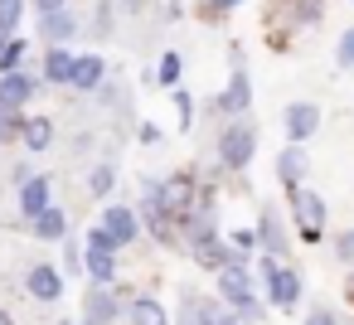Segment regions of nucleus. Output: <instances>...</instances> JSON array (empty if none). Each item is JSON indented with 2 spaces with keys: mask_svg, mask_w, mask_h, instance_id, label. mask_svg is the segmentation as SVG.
<instances>
[{
  "mask_svg": "<svg viewBox=\"0 0 354 325\" xmlns=\"http://www.w3.org/2000/svg\"><path fill=\"white\" fill-rule=\"evenodd\" d=\"M25 131V122L10 112V107H0V141H10V136H20Z\"/></svg>",
  "mask_w": 354,
  "mask_h": 325,
  "instance_id": "30",
  "label": "nucleus"
},
{
  "mask_svg": "<svg viewBox=\"0 0 354 325\" xmlns=\"http://www.w3.org/2000/svg\"><path fill=\"white\" fill-rule=\"evenodd\" d=\"M344 301H349V306H354V277H349V281H344Z\"/></svg>",
  "mask_w": 354,
  "mask_h": 325,
  "instance_id": "39",
  "label": "nucleus"
},
{
  "mask_svg": "<svg viewBox=\"0 0 354 325\" xmlns=\"http://www.w3.org/2000/svg\"><path fill=\"white\" fill-rule=\"evenodd\" d=\"M281 127H286V141L291 146H306L315 131H320V107L315 102H291L281 112Z\"/></svg>",
  "mask_w": 354,
  "mask_h": 325,
  "instance_id": "7",
  "label": "nucleus"
},
{
  "mask_svg": "<svg viewBox=\"0 0 354 325\" xmlns=\"http://www.w3.org/2000/svg\"><path fill=\"white\" fill-rule=\"evenodd\" d=\"M180 68H185V64H180V54H165V59H160V68H156V78H160L165 88H175V83H180Z\"/></svg>",
  "mask_w": 354,
  "mask_h": 325,
  "instance_id": "27",
  "label": "nucleus"
},
{
  "mask_svg": "<svg viewBox=\"0 0 354 325\" xmlns=\"http://www.w3.org/2000/svg\"><path fill=\"white\" fill-rule=\"evenodd\" d=\"M180 325H209V320H204V301H199V296H185V301H180Z\"/></svg>",
  "mask_w": 354,
  "mask_h": 325,
  "instance_id": "24",
  "label": "nucleus"
},
{
  "mask_svg": "<svg viewBox=\"0 0 354 325\" xmlns=\"http://www.w3.org/2000/svg\"><path fill=\"white\" fill-rule=\"evenodd\" d=\"M335 257H339L344 267H354V228H344V233H335Z\"/></svg>",
  "mask_w": 354,
  "mask_h": 325,
  "instance_id": "29",
  "label": "nucleus"
},
{
  "mask_svg": "<svg viewBox=\"0 0 354 325\" xmlns=\"http://www.w3.org/2000/svg\"><path fill=\"white\" fill-rule=\"evenodd\" d=\"M175 117H180V131H189V122H194V98H189L185 88H175Z\"/></svg>",
  "mask_w": 354,
  "mask_h": 325,
  "instance_id": "28",
  "label": "nucleus"
},
{
  "mask_svg": "<svg viewBox=\"0 0 354 325\" xmlns=\"http://www.w3.org/2000/svg\"><path fill=\"white\" fill-rule=\"evenodd\" d=\"M204 320H209V325H248L228 301H204Z\"/></svg>",
  "mask_w": 354,
  "mask_h": 325,
  "instance_id": "23",
  "label": "nucleus"
},
{
  "mask_svg": "<svg viewBox=\"0 0 354 325\" xmlns=\"http://www.w3.org/2000/svg\"><path fill=\"white\" fill-rule=\"evenodd\" d=\"M112 185H117V170H112V165H97V170H93V194H107Z\"/></svg>",
  "mask_w": 354,
  "mask_h": 325,
  "instance_id": "32",
  "label": "nucleus"
},
{
  "mask_svg": "<svg viewBox=\"0 0 354 325\" xmlns=\"http://www.w3.org/2000/svg\"><path fill=\"white\" fill-rule=\"evenodd\" d=\"M306 175H310V156H306V146H286V151L277 156V180H281L286 189H296Z\"/></svg>",
  "mask_w": 354,
  "mask_h": 325,
  "instance_id": "12",
  "label": "nucleus"
},
{
  "mask_svg": "<svg viewBox=\"0 0 354 325\" xmlns=\"http://www.w3.org/2000/svg\"><path fill=\"white\" fill-rule=\"evenodd\" d=\"M233 6H243V0H214V10H233Z\"/></svg>",
  "mask_w": 354,
  "mask_h": 325,
  "instance_id": "38",
  "label": "nucleus"
},
{
  "mask_svg": "<svg viewBox=\"0 0 354 325\" xmlns=\"http://www.w3.org/2000/svg\"><path fill=\"white\" fill-rule=\"evenodd\" d=\"M194 262L199 267H209V272H223V267H233V262H248L233 243H223V238H194Z\"/></svg>",
  "mask_w": 354,
  "mask_h": 325,
  "instance_id": "8",
  "label": "nucleus"
},
{
  "mask_svg": "<svg viewBox=\"0 0 354 325\" xmlns=\"http://www.w3.org/2000/svg\"><path fill=\"white\" fill-rule=\"evenodd\" d=\"M73 68H78V54H68L64 44H54V49L44 54V83L73 88Z\"/></svg>",
  "mask_w": 354,
  "mask_h": 325,
  "instance_id": "14",
  "label": "nucleus"
},
{
  "mask_svg": "<svg viewBox=\"0 0 354 325\" xmlns=\"http://www.w3.org/2000/svg\"><path fill=\"white\" fill-rule=\"evenodd\" d=\"M39 30H44V39H49V44H64V39H73V30H78V25H73V15H68V10H49V15L39 20Z\"/></svg>",
  "mask_w": 354,
  "mask_h": 325,
  "instance_id": "20",
  "label": "nucleus"
},
{
  "mask_svg": "<svg viewBox=\"0 0 354 325\" xmlns=\"http://www.w3.org/2000/svg\"><path fill=\"white\" fill-rule=\"evenodd\" d=\"M83 267H88V277H93L97 286H107V281L117 277V243H112L102 228L88 233V243H83Z\"/></svg>",
  "mask_w": 354,
  "mask_h": 325,
  "instance_id": "4",
  "label": "nucleus"
},
{
  "mask_svg": "<svg viewBox=\"0 0 354 325\" xmlns=\"http://www.w3.org/2000/svg\"><path fill=\"white\" fill-rule=\"evenodd\" d=\"M228 243H233V248H238V252L248 257V252L257 248V233H252V228H233V233H228Z\"/></svg>",
  "mask_w": 354,
  "mask_h": 325,
  "instance_id": "33",
  "label": "nucleus"
},
{
  "mask_svg": "<svg viewBox=\"0 0 354 325\" xmlns=\"http://www.w3.org/2000/svg\"><path fill=\"white\" fill-rule=\"evenodd\" d=\"M218 277V296L252 325V320H262V301H257V286H252V272L243 267V262H233V267H223V272H214Z\"/></svg>",
  "mask_w": 354,
  "mask_h": 325,
  "instance_id": "1",
  "label": "nucleus"
},
{
  "mask_svg": "<svg viewBox=\"0 0 354 325\" xmlns=\"http://www.w3.org/2000/svg\"><path fill=\"white\" fill-rule=\"evenodd\" d=\"M252 156H257V131H252L248 122H233V127L218 136V160H223L228 170H248Z\"/></svg>",
  "mask_w": 354,
  "mask_h": 325,
  "instance_id": "3",
  "label": "nucleus"
},
{
  "mask_svg": "<svg viewBox=\"0 0 354 325\" xmlns=\"http://www.w3.org/2000/svg\"><path fill=\"white\" fill-rule=\"evenodd\" d=\"M102 73H107V59H97V54H78V68H73V88L93 93V88H102Z\"/></svg>",
  "mask_w": 354,
  "mask_h": 325,
  "instance_id": "18",
  "label": "nucleus"
},
{
  "mask_svg": "<svg viewBox=\"0 0 354 325\" xmlns=\"http://www.w3.org/2000/svg\"><path fill=\"white\" fill-rule=\"evenodd\" d=\"M160 209H165L175 223H185V219L194 214V180H189V175H165V180H160Z\"/></svg>",
  "mask_w": 354,
  "mask_h": 325,
  "instance_id": "6",
  "label": "nucleus"
},
{
  "mask_svg": "<svg viewBox=\"0 0 354 325\" xmlns=\"http://www.w3.org/2000/svg\"><path fill=\"white\" fill-rule=\"evenodd\" d=\"M248 107H252V83H248V73H243V68H233L228 88L218 93V112H228V117H243Z\"/></svg>",
  "mask_w": 354,
  "mask_h": 325,
  "instance_id": "11",
  "label": "nucleus"
},
{
  "mask_svg": "<svg viewBox=\"0 0 354 325\" xmlns=\"http://www.w3.org/2000/svg\"><path fill=\"white\" fill-rule=\"evenodd\" d=\"M262 281H267V301L277 310H296L301 306V272L281 267L277 257H262Z\"/></svg>",
  "mask_w": 354,
  "mask_h": 325,
  "instance_id": "2",
  "label": "nucleus"
},
{
  "mask_svg": "<svg viewBox=\"0 0 354 325\" xmlns=\"http://www.w3.org/2000/svg\"><path fill=\"white\" fill-rule=\"evenodd\" d=\"M257 243H262V257H281L286 252V228H281V219L272 209H262V219H257Z\"/></svg>",
  "mask_w": 354,
  "mask_h": 325,
  "instance_id": "16",
  "label": "nucleus"
},
{
  "mask_svg": "<svg viewBox=\"0 0 354 325\" xmlns=\"http://www.w3.org/2000/svg\"><path fill=\"white\" fill-rule=\"evenodd\" d=\"M335 59H339V68H354V25L339 35V49H335Z\"/></svg>",
  "mask_w": 354,
  "mask_h": 325,
  "instance_id": "31",
  "label": "nucleus"
},
{
  "mask_svg": "<svg viewBox=\"0 0 354 325\" xmlns=\"http://www.w3.org/2000/svg\"><path fill=\"white\" fill-rule=\"evenodd\" d=\"M20 141H25L30 151H49V141H54V122H49V117H30L25 131H20Z\"/></svg>",
  "mask_w": 354,
  "mask_h": 325,
  "instance_id": "21",
  "label": "nucleus"
},
{
  "mask_svg": "<svg viewBox=\"0 0 354 325\" xmlns=\"http://www.w3.org/2000/svg\"><path fill=\"white\" fill-rule=\"evenodd\" d=\"M291 214H296V223H301V238L320 243V233H325V199H320L315 189L296 185V189H291Z\"/></svg>",
  "mask_w": 354,
  "mask_h": 325,
  "instance_id": "5",
  "label": "nucleus"
},
{
  "mask_svg": "<svg viewBox=\"0 0 354 325\" xmlns=\"http://www.w3.org/2000/svg\"><path fill=\"white\" fill-rule=\"evenodd\" d=\"M10 49V30H0V54H6Z\"/></svg>",
  "mask_w": 354,
  "mask_h": 325,
  "instance_id": "40",
  "label": "nucleus"
},
{
  "mask_svg": "<svg viewBox=\"0 0 354 325\" xmlns=\"http://www.w3.org/2000/svg\"><path fill=\"white\" fill-rule=\"evenodd\" d=\"M306 325H339V320H335V310H325V306H315V310L306 315Z\"/></svg>",
  "mask_w": 354,
  "mask_h": 325,
  "instance_id": "35",
  "label": "nucleus"
},
{
  "mask_svg": "<svg viewBox=\"0 0 354 325\" xmlns=\"http://www.w3.org/2000/svg\"><path fill=\"white\" fill-rule=\"evenodd\" d=\"M25 54H30V49H25L20 39H10V49H6V54H0V73H20V64H25Z\"/></svg>",
  "mask_w": 354,
  "mask_h": 325,
  "instance_id": "26",
  "label": "nucleus"
},
{
  "mask_svg": "<svg viewBox=\"0 0 354 325\" xmlns=\"http://www.w3.org/2000/svg\"><path fill=\"white\" fill-rule=\"evenodd\" d=\"M0 325H15V320H10V315H6V310H0Z\"/></svg>",
  "mask_w": 354,
  "mask_h": 325,
  "instance_id": "41",
  "label": "nucleus"
},
{
  "mask_svg": "<svg viewBox=\"0 0 354 325\" xmlns=\"http://www.w3.org/2000/svg\"><path fill=\"white\" fill-rule=\"evenodd\" d=\"M44 209H49V180H44V175H30V180L20 185V214L35 223Z\"/></svg>",
  "mask_w": 354,
  "mask_h": 325,
  "instance_id": "15",
  "label": "nucleus"
},
{
  "mask_svg": "<svg viewBox=\"0 0 354 325\" xmlns=\"http://www.w3.org/2000/svg\"><path fill=\"white\" fill-rule=\"evenodd\" d=\"M141 141L156 146V141H160V127H156V122H141Z\"/></svg>",
  "mask_w": 354,
  "mask_h": 325,
  "instance_id": "36",
  "label": "nucleus"
},
{
  "mask_svg": "<svg viewBox=\"0 0 354 325\" xmlns=\"http://www.w3.org/2000/svg\"><path fill=\"white\" fill-rule=\"evenodd\" d=\"M64 262H68V272H78L83 267V243H64Z\"/></svg>",
  "mask_w": 354,
  "mask_h": 325,
  "instance_id": "34",
  "label": "nucleus"
},
{
  "mask_svg": "<svg viewBox=\"0 0 354 325\" xmlns=\"http://www.w3.org/2000/svg\"><path fill=\"white\" fill-rule=\"evenodd\" d=\"M131 325H170V315H165V306H160V301L136 296V301H131Z\"/></svg>",
  "mask_w": 354,
  "mask_h": 325,
  "instance_id": "22",
  "label": "nucleus"
},
{
  "mask_svg": "<svg viewBox=\"0 0 354 325\" xmlns=\"http://www.w3.org/2000/svg\"><path fill=\"white\" fill-rule=\"evenodd\" d=\"M117 310H122V306H117V296H112L107 286H97V291L83 296V315H88V325H112Z\"/></svg>",
  "mask_w": 354,
  "mask_h": 325,
  "instance_id": "17",
  "label": "nucleus"
},
{
  "mask_svg": "<svg viewBox=\"0 0 354 325\" xmlns=\"http://www.w3.org/2000/svg\"><path fill=\"white\" fill-rule=\"evenodd\" d=\"M117 248H127V243H136V233H141V223H136V209H122V204H107V214H102V223H97Z\"/></svg>",
  "mask_w": 354,
  "mask_h": 325,
  "instance_id": "9",
  "label": "nucleus"
},
{
  "mask_svg": "<svg viewBox=\"0 0 354 325\" xmlns=\"http://www.w3.org/2000/svg\"><path fill=\"white\" fill-rule=\"evenodd\" d=\"M35 93H39V78L35 73H0V107L20 112Z\"/></svg>",
  "mask_w": 354,
  "mask_h": 325,
  "instance_id": "10",
  "label": "nucleus"
},
{
  "mask_svg": "<svg viewBox=\"0 0 354 325\" xmlns=\"http://www.w3.org/2000/svg\"><path fill=\"white\" fill-rule=\"evenodd\" d=\"M35 6H39V15H49V10H64L68 0H35Z\"/></svg>",
  "mask_w": 354,
  "mask_h": 325,
  "instance_id": "37",
  "label": "nucleus"
},
{
  "mask_svg": "<svg viewBox=\"0 0 354 325\" xmlns=\"http://www.w3.org/2000/svg\"><path fill=\"white\" fill-rule=\"evenodd\" d=\"M64 325H68V320H64ZM78 325H88V320H78Z\"/></svg>",
  "mask_w": 354,
  "mask_h": 325,
  "instance_id": "42",
  "label": "nucleus"
},
{
  "mask_svg": "<svg viewBox=\"0 0 354 325\" xmlns=\"http://www.w3.org/2000/svg\"><path fill=\"white\" fill-rule=\"evenodd\" d=\"M25 286H30V296H35V301H59V296H64V272L39 262V267H30Z\"/></svg>",
  "mask_w": 354,
  "mask_h": 325,
  "instance_id": "13",
  "label": "nucleus"
},
{
  "mask_svg": "<svg viewBox=\"0 0 354 325\" xmlns=\"http://www.w3.org/2000/svg\"><path fill=\"white\" fill-rule=\"evenodd\" d=\"M35 238H44V243H59V238H68V214L49 204V209L35 219Z\"/></svg>",
  "mask_w": 354,
  "mask_h": 325,
  "instance_id": "19",
  "label": "nucleus"
},
{
  "mask_svg": "<svg viewBox=\"0 0 354 325\" xmlns=\"http://www.w3.org/2000/svg\"><path fill=\"white\" fill-rule=\"evenodd\" d=\"M25 20V0H0V30H15Z\"/></svg>",
  "mask_w": 354,
  "mask_h": 325,
  "instance_id": "25",
  "label": "nucleus"
}]
</instances>
